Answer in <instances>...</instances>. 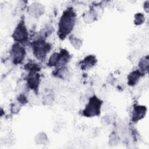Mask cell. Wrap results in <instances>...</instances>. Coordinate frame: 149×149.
Wrapping results in <instances>:
<instances>
[{"mask_svg": "<svg viewBox=\"0 0 149 149\" xmlns=\"http://www.w3.org/2000/svg\"><path fill=\"white\" fill-rule=\"evenodd\" d=\"M76 16L72 8L66 9L60 17L58 23V34L63 40L73 30L75 24Z\"/></svg>", "mask_w": 149, "mask_h": 149, "instance_id": "obj_1", "label": "cell"}, {"mask_svg": "<svg viewBox=\"0 0 149 149\" xmlns=\"http://www.w3.org/2000/svg\"><path fill=\"white\" fill-rule=\"evenodd\" d=\"M31 47L34 55L39 60L45 59L52 48V45L42 38H39L33 41Z\"/></svg>", "mask_w": 149, "mask_h": 149, "instance_id": "obj_2", "label": "cell"}, {"mask_svg": "<svg viewBox=\"0 0 149 149\" xmlns=\"http://www.w3.org/2000/svg\"><path fill=\"white\" fill-rule=\"evenodd\" d=\"M102 101L96 95L89 98L88 102L83 111V115L86 117H93L100 114Z\"/></svg>", "mask_w": 149, "mask_h": 149, "instance_id": "obj_3", "label": "cell"}, {"mask_svg": "<svg viewBox=\"0 0 149 149\" xmlns=\"http://www.w3.org/2000/svg\"><path fill=\"white\" fill-rule=\"evenodd\" d=\"M29 33L23 20H21L15 29L12 37L17 43H23L27 41Z\"/></svg>", "mask_w": 149, "mask_h": 149, "instance_id": "obj_4", "label": "cell"}, {"mask_svg": "<svg viewBox=\"0 0 149 149\" xmlns=\"http://www.w3.org/2000/svg\"><path fill=\"white\" fill-rule=\"evenodd\" d=\"M10 55L11 56L12 61L14 64H20L24 59L26 55V51L23 47L20 45L19 43L16 42L12 47Z\"/></svg>", "mask_w": 149, "mask_h": 149, "instance_id": "obj_5", "label": "cell"}, {"mask_svg": "<svg viewBox=\"0 0 149 149\" xmlns=\"http://www.w3.org/2000/svg\"><path fill=\"white\" fill-rule=\"evenodd\" d=\"M40 81V76L37 72H29L27 78V87L37 92Z\"/></svg>", "mask_w": 149, "mask_h": 149, "instance_id": "obj_6", "label": "cell"}, {"mask_svg": "<svg viewBox=\"0 0 149 149\" xmlns=\"http://www.w3.org/2000/svg\"><path fill=\"white\" fill-rule=\"evenodd\" d=\"M29 12L32 16L38 17L44 12V6L38 2L33 3L29 7Z\"/></svg>", "mask_w": 149, "mask_h": 149, "instance_id": "obj_7", "label": "cell"}, {"mask_svg": "<svg viewBox=\"0 0 149 149\" xmlns=\"http://www.w3.org/2000/svg\"><path fill=\"white\" fill-rule=\"evenodd\" d=\"M147 111V108L144 106L136 105L133 108L132 112V120L133 122L136 123L139 120L143 118Z\"/></svg>", "mask_w": 149, "mask_h": 149, "instance_id": "obj_8", "label": "cell"}, {"mask_svg": "<svg viewBox=\"0 0 149 149\" xmlns=\"http://www.w3.org/2000/svg\"><path fill=\"white\" fill-rule=\"evenodd\" d=\"M97 61V60L94 55H87L81 62H80V68L83 70L90 69L95 65Z\"/></svg>", "mask_w": 149, "mask_h": 149, "instance_id": "obj_9", "label": "cell"}, {"mask_svg": "<svg viewBox=\"0 0 149 149\" xmlns=\"http://www.w3.org/2000/svg\"><path fill=\"white\" fill-rule=\"evenodd\" d=\"M142 73L138 70H134L130 73L127 76V84L130 86L136 85L139 81Z\"/></svg>", "mask_w": 149, "mask_h": 149, "instance_id": "obj_10", "label": "cell"}, {"mask_svg": "<svg viewBox=\"0 0 149 149\" xmlns=\"http://www.w3.org/2000/svg\"><path fill=\"white\" fill-rule=\"evenodd\" d=\"M54 72L55 73L54 74L55 76L61 78L62 79H67L69 77L70 74L68 69L65 66L57 68L56 69H55Z\"/></svg>", "mask_w": 149, "mask_h": 149, "instance_id": "obj_11", "label": "cell"}, {"mask_svg": "<svg viewBox=\"0 0 149 149\" xmlns=\"http://www.w3.org/2000/svg\"><path fill=\"white\" fill-rule=\"evenodd\" d=\"M59 58H60L59 53H57V52L53 53L51 55L48 60V65L50 67L58 66L59 62Z\"/></svg>", "mask_w": 149, "mask_h": 149, "instance_id": "obj_12", "label": "cell"}, {"mask_svg": "<svg viewBox=\"0 0 149 149\" xmlns=\"http://www.w3.org/2000/svg\"><path fill=\"white\" fill-rule=\"evenodd\" d=\"M148 65H149V62H148V56L147 55L143 58L141 59V60L139 62V66L140 69V72H147L148 69Z\"/></svg>", "mask_w": 149, "mask_h": 149, "instance_id": "obj_13", "label": "cell"}, {"mask_svg": "<svg viewBox=\"0 0 149 149\" xmlns=\"http://www.w3.org/2000/svg\"><path fill=\"white\" fill-rule=\"evenodd\" d=\"M95 19V13L93 10L87 11L83 16V20L87 23H91L94 21Z\"/></svg>", "mask_w": 149, "mask_h": 149, "instance_id": "obj_14", "label": "cell"}, {"mask_svg": "<svg viewBox=\"0 0 149 149\" xmlns=\"http://www.w3.org/2000/svg\"><path fill=\"white\" fill-rule=\"evenodd\" d=\"M69 40L71 44L76 49H79L82 45V41L74 36H70L69 37Z\"/></svg>", "mask_w": 149, "mask_h": 149, "instance_id": "obj_15", "label": "cell"}, {"mask_svg": "<svg viewBox=\"0 0 149 149\" xmlns=\"http://www.w3.org/2000/svg\"><path fill=\"white\" fill-rule=\"evenodd\" d=\"M24 68L27 70H29V72H37L40 69V66L37 63H35L34 62L27 63L25 65Z\"/></svg>", "mask_w": 149, "mask_h": 149, "instance_id": "obj_16", "label": "cell"}, {"mask_svg": "<svg viewBox=\"0 0 149 149\" xmlns=\"http://www.w3.org/2000/svg\"><path fill=\"white\" fill-rule=\"evenodd\" d=\"M48 140L47 136L44 133H40L37 134L35 141L38 144H44Z\"/></svg>", "mask_w": 149, "mask_h": 149, "instance_id": "obj_17", "label": "cell"}, {"mask_svg": "<svg viewBox=\"0 0 149 149\" xmlns=\"http://www.w3.org/2000/svg\"><path fill=\"white\" fill-rule=\"evenodd\" d=\"M145 20V17L143 15V14L141 13H136L134 15V24L136 25H140Z\"/></svg>", "mask_w": 149, "mask_h": 149, "instance_id": "obj_18", "label": "cell"}, {"mask_svg": "<svg viewBox=\"0 0 149 149\" xmlns=\"http://www.w3.org/2000/svg\"><path fill=\"white\" fill-rule=\"evenodd\" d=\"M148 3H149V1H147L145 2H144V8L145 10L146 11V12H148V8H149Z\"/></svg>", "mask_w": 149, "mask_h": 149, "instance_id": "obj_19", "label": "cell"}]
</instances>
